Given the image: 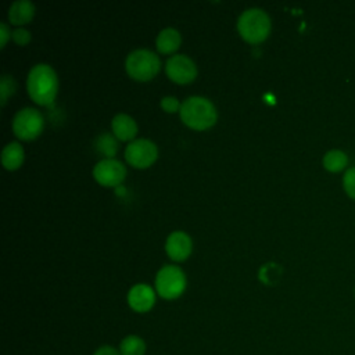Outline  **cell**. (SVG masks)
I'll list each match as a JSON object with an SVG mask.
<instances>
[{"mask_svg":"<svg viewBox=\"0 0 355 355\" xmlns=\"http://www.w3.org/2000/svg\"><path fill=\"white\" fill-rule=\"evenodd\" d=\"M26 87L32 100L37 104H51L58 89V79L53 67L44 62L33 65L28 73Z\"/></svg>","mask_w":355,"mask_h":355,"instance_id":"cell-1","label":"cell"},{"mask_svg":"<svg viewBox=\"0 0 355 355\" xmlns=\"http://www.w3.org/2000/svg\"><path fill=\"white\" fill-rule=\"evenodd\" d=\"M182 121L193 129H207L216 121V108L214 103L202 96H190L180 105Z\"/></svg>","mask_w":355,"mask_h":355,"instance_id":"cell-2","label":"cell"},{"mask_svg":"<svg viewBox=\"0 0 355 355\" xmlns=\"http://www.w3.org/2000/svg\"><path fill=\"white\" fill-rule=\"evenodd\" d=\"M237 29L247 42L259 43L269 35L270 18L262 8L251 7L240 14Z\"/></svg>","mask_w":355,"mask_h":355,"instance_id":"cell-3","label":"cell"},{"mask_svg":"<svg viewBox=\"0 0 355 355\" xmlns=\"http://www.w3.org/2000/svg\"><path fill=\"white\" fill-rule=\"evenodd\" d=\"M159 67V57L148 49L132 50L125 61V68L128 73L137 80L151 79L158 72Z\"/></svg>","mask_w":355,"mask_h":355,"instance_id":"cell-4","label":"cell"},{"mask_svg":"<svg viewBox=\"0 0 355 355\" xmlns=\"http://www.w3.org/2000/svg\"><path fill=\"white\" fill-rule=\"evenodd\" d=\"M186 288L184 272L176 265H164L155 276V291L166 300L182 295Z\"/></svg>","mask_w":355,"mask_h":355,"instance_id":"cell-5","label":"cell"},{"mask_svg":"<svg viewBox=\"0 0 355 355\" xmlns=\"http://www.w3.org/2000/svg\"><path fill=\"white\" fill-rule=\"evenodd\" d=\"M44 119L39 110L25 107L17 111L12 118V130L22 140H32L43 130Z\"/></svg>","mask_w":355,"mask_h":355,"instance_id":"cell-6","label":"cell"},{"mask_svg":"<svg viewBox=\"0 0 355 355\" xmlns=\"http://www.w3.org/2000/svg\"><path fill=\"white\" fill-rule=\"evenodd\" d=\"M158 155V148L150 139H135L125 148L126 161L136 168H146L151 165Z\"/></svg>","mask_w":355,"mask_h":355,"instance_id":"cell-7","label":"cell"},{"mask_svg":"<svg viewBox=\"0 0 355 355\" xmlns=\"http://www.w3.org/2000/svg\"><path fill=\"white\" fill-rule=\"evenodd\" d=\"M166 75L178 83H189L197 75L194 61L186 54H173L165 62Z\"/></svg>","mask_w":355,"mask_h":355,"instance_id":"cell-8","label":"cell"},{"mask_svg":"<svg viewBox=\"0 0 355 355\" xmlns=\"http://www.w3.org/2000/svg\"><path fill=\"white\" fill-rule=\"evenodd\" d=\"M125 175V165L115 158H101L93 168V176L103 186H118Z\"/></svg>","mask_w":355,"mask_h":355,"instance_id":"cell-9","label":"cell"},{"mask_svg":"<svg viewBox=\"0 0 355 355\" xmlns=\"http://www.w3.org/2000/svg\"><path fill=\"white\" fill-rule=\"evenodd\" d=\"M155 302V291L144 283H137L128 293V304L136 312H147Z\"/></svg>","mask_w":355,"mask_h":355,"instance_id":"cell-10","label":"cell"},{"mask_svg":"<svg viewBox=\"0 0 355 355\" xmlns=\"http://www.w3.org/2000/svg\"><path fill=\"white\" fill-rule=\"evenodd\" d=\"M165 251L175 261H182L187 258L191 252L190 236L182 230H175L169 233L165 241Z\"/></svg>","mask_w":355,"mask_h":355,"instance_id":"cell-11","label":"cell"},{"mask_svg":"<svg viewBox=\"0 0 355 355\" xmlns=\"http://www.w3.org/2000/svg\"><path fill=\"white\" fill-rule=\"evenodd\" d=\"M111 129L119 140H130L137 133V123L130 115L119 112L112 118Z\"/></svg>","mask_w":355,"mask_h":355,"instance_id":"cell-12","label":"cell"},{"mask_svg":"<svg viewBox=\"0 0 355 355\" xmlns=\"http://www.w3.org/2000/svg\"><path fill=\"white\" fill-rule=\"evenodd\" d=\"M35 14V6L31 0H15L8 8V19L11 24L22 25L32 19Z\"/></svg>","mask_w":355,"mask_h":355,"instance_id":"cell-13","label":"cell"},{"mask_svg":"<svg viewBox=\"0 0 355 355\" xmlns=\"http://www.w3.org/2000/svg\"><path fill=\"white\" fill-rule=\"evenodd\" d=\"M180 42H182V37L179 31L172 26L161 29L155 37V46L158 51L165 54L175 51L180 46Z\"/></svg>","mask_w":355,"mask_h":355,"instance_id":"cell-14","label":"cell"},{"mask_svg":"<svg viewBox=\"0 0 355 355\" xmlns=\"http://www.w3.org/2000/svg\"><path fill=\"white\" fill-rule=\"evenodd\" d=\"M24 162V148L18 141H10L1 151V164L6 169H17Z\"/></svg>","mask_w":355,"mask_h":355,"instance_id":"cell-15","label":"cell"},{"mask_svg":"<svg viewBox=\"0 0 355 355\" xmlns=\"http://www.w3.org/2000/svg\"><path fill=\"white\" fill-rule=\"evenodd\" d=\"M94 148L97 153L104 155V158H112L118 150V143L110 132H103L96 137Z\"/></svg>","mask_w":355,"mask_h":355,"instance_id":"cell-16","label":"cell"},{"mask_svg":"<svg viewBox=\"0 0 355 355\" xmlns=\"http://www.w3.org/2000/svg\"><path fill=\"white\" fill-rule=\"evenodd\" d=\"M146 349L147 345L144 340L136 334L126 336L119 344V351L122 355H144Z\"/></svg>","mask_w":355,"mask_h":355,"instance_id":"cell-17","label":"cell"},{"mask_svg":"<svg viewBox=\"0 0 355 355\" xmlns=\"http://www.w3.org/2000/svg\"><path fill=\"white\" fill-rule=\"evenodd\" d=\"M348 164V157L341 150H330L323 157V166L330 172L343 171Z\"/></svg>","mask_w":355,"mask_h":355,"instance_id":"cell-18","label":"cell"},{"mask_svg":"<svg viewBox=\"0 0 355 355\" xmlns=\"http://www.w3.org/2000/svg\"><path fill=\"white\" fill-rule=\"evenodd\" d=\"M17 89V83L11 75H3L0 79V103L6 104L8 96H11Z\"/></svg>","mask_w":355,"mask_h":355,"instance_id":"cell-19","label":"cell"},{"mask_svg":"<svg viewBox=\"0 0 355 355\" xmlns=\"http://www.w3.org/2000/svg\"><path fill=\"white\" fill-rule=\"evenodd\" d=\"M279 276H280V268L276 263H266L259 270V279L268 284L275 283L279 279Z\"/></svg>","mask_w":355,"mask_h":355,"instance_id":"cell-20","label":"cell"},{"mask_svg":"<svg viewBox=\"0 0 355 355\" xmlns=\"http://www.w3.org/2000/svg\"><path fill=\"white\" fill-rule=\"evenodd\" d=\"M343 184H344V190L345 193L355 200V166L349 168L343 179Z\"/></svg>","mask_w":355,"mask_h":355,"instance_id":"cell-21","label":"cell"},{"mask_svg":"<svg viewBox=\"0 0 355 355\" xmlns=\"http://www.w3.org/2000/svg\"><path fill=\"white\" fill-rule=\"evenodd\" d=\"M11 36H12L14 42L18 43V44H21V46L26 44V43L31 40V32H29L28 29L22 28V26L15 28V29L11 32Z\"/></svg>","mask_w":355,"mask_h":355,"instance_id":"cell-22","label":"cell"},{"mask_svg":"<svg viewBox=\"0 0 355 355\" xmlns=\"http://www.w3.org/2000/svg\"><path fill=\"white\" fill-rule=\"evenodd\" d=\"M180 105L182 104L179 103V100L173 96H164L161 98V107L168 112H175V111L180 110Z\"/></svg>","mask_w":355,"mask_h":355,"instance_id":"cell-23","label":"cell"},{"mask_svg":"<svg viewBox=\"0 0 355 355\" xmlns=\"http://www.w3.org/2000/svg\"><path fill=\"white\" fill-rule=\"evenodd\" d=\"M10 36H11V32L8 29V25L4 21H1L0 22V47L6 46Z\"/></svg>","mask_w":355,"mask_h":355,"instance_id":"cell-24","label":"cell"},{"mask_svg":"<svg viewBox=\"0 0 355 355\" xmlns=\"http://www.w3.org/2000/svg\"><path fill=\"white\" fill-rule=\"evenodd\" d=\"M93 355H122L119 349L111 347V345H103L94 351Z\"/></svg>","mask_w":355,"mask_h":355,"instance_id":"cell-25","label":"cell"}]
</instances>
